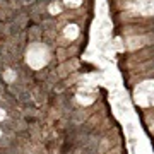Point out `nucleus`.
Wrapping results in <instances>:
<instances>
[{
  "instance_id": "nucleus-1",
  "label": "nucleus",
  "mask_w": 154,
  "mask_h": 154,
  "mask_svg": "<svg viewBox=\"0 0 154 154\" xmlns=\"http://www.w3.org/2000/svg\"><path fill=\"white\" fill-rule=\"evenodd\" d=\"M147 53H151V57H154V45L147 48Z\"/></svg>"
},
{
  "instance_id": "nucleus-2",
  "label": "nucleus",
  "mask_w": 154,
  "mask_h": 154,
  "mask_svg": "<svg viewBox=\"0 0 154 154\" xmlns=\"http://www.w3.org/2000/svg\"><path fill=\"white\" fill-rule=\"evenodd\" d=\"M149 69H151V70H154V60L151 62V63H149Z\"/></svg>"
},
{
  "instance_id": "nucleus-3",
  "label": "nucleus",
  "mask_w": 154,
  "mask_h": 154,
  "mask_svg": "<svg viewBox=\"0 0 154 154\" xmlns=\"http://www.w3.org/2000/svg\"><path fill=\"white\" fill-rule=\"evenodd\" d=\"M22 2H33V0H22Z\"/></svg>"
}]
</instances>
